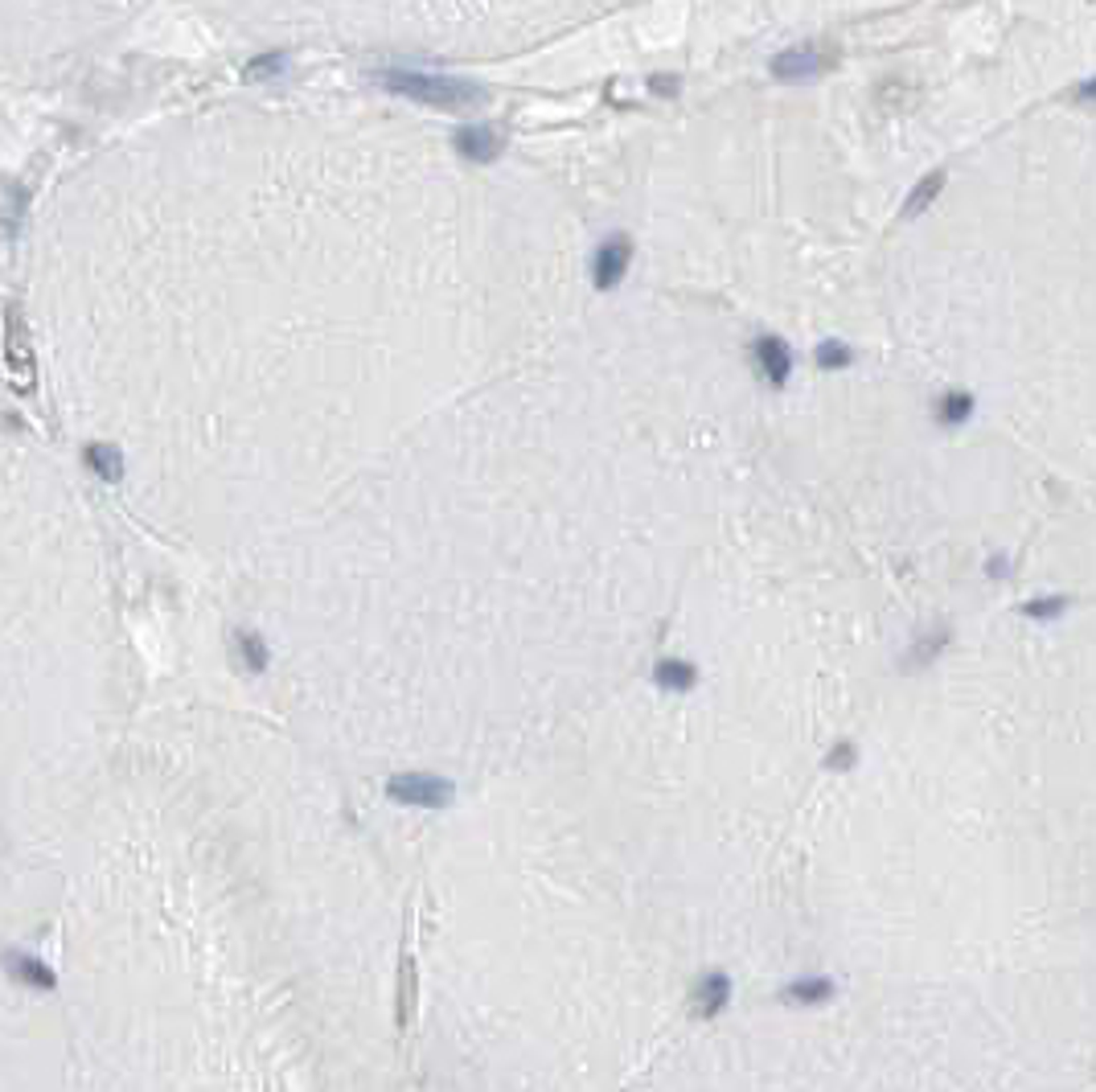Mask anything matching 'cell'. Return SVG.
I'll use <instances>...</instances> for the list:
<instances>
[{
    "label": "cell",
    "mask_w": 1096,
    "mask_h": 1092,
    "mask_svg": "<svg viewBox=\"0 0 1096 1092\" xmlns=\"http://www.w3.org/2000/svg\"><path fill=\"white\" fill-rule=\"evenodd\" d=\"M378 86L398 95V99L427 103V108H444V111H460V108H477V103H485V91L477 82L448 78V75H423V71H382Z\"/></svg>",
    "instance_id": "obj_1"
},
{
    "label": "cell",
    "mask_w": 1096,
    "mask_h": 1092,
    "mask_svg": "<svg viewBox=\"0 0 1096 1092\" xmlns=\"http://www.w3.org/2000/svg\"><path fill=\"white\" fill-rule=\"evenodd\" d=\"M830 58L822 54L817 46H793V49H780V54L768 62V71L776 82H809L817 75H826Z\"/></svg>",
    "instance_id": "obj_2"
},
{
    "label": "cell",
    "mask_w": 1096,
    "mask_h": 1092,
    "mask_svg": "<svg viewBox=\"0 0 1096 1092\" xmlns=\"http://www.w3.org/2000/svg\"><path fill=\"white\" fill-rule=\"evenodd\" d=\"M633 264V242L624 234H612L600 242L596 259H591V275H596V288H616L624 280V271Z\"/></svg>",
    "instance_id": "obj_3"
},
{
    "label": "cell",
    "mask_w": 1096,
    "mask_h": 1092,
    "mask_svg": "<svg viewBox=\"0 0 1096 1092\" xmlns=\"http://www.w3.org/2000/svg\"><path fill=\"white\" fill-rule=\"evenodd\" d=\"M752 361H756V370L768 378L772 387H785L789 383V374H793V350H789V341H780L776 333H764V337H756V345H752Z\"/></svg>",
    "instance_id": "obj_4"
},
{
    "label": "cell",
    "mask_w": 1096,
    "mask_h": 1092,
    "mask_svg": "<svg viewBox=\"0 0 1096 1092\" xmlns=\"http://www.w3.org/2000/svg\"><path fill=\"white\" fill-rule=\"evenodd\" d=\"M387 793L403 805H444V801H452V789L436 776H398L387 785Z\"/></svg>",
    "instance_id": "obj_5"
},
{
    "label": "cell",
    "mask_w": 1096,
    "mask_h": 1092,
    "mask_svg": "<svg viewBox=\"0 0 1096 1092\" xmlns=\"http://www.w3.org/2000/svg\"><path fill=\"white\" fill-rule=\"evenodd\" d=\"M727 1002H731V978L715 969V974H706L699 982V990H694V1018H715V1014L727 1011Z\"/></svg>",
    "instance_id": "obj_6"
},
{
    "label": "cell",
    "mask_w": 1096,
    "mask_h": 1092,
    "mask_svg": "<svg viewBox=\"0 0 1096 1092\" xmlns=\"http://www.w3.org/2000/svg\"><path fill=\"white\" fill-rule=\"evenodd\" d=\"M456 152L473 165H489L501 152V136L493 128H460L456 132Z\"/></svg>",
    "instance_id": "obj_7"
},
{
    "label": "cell",
    "mask_w": 1096,
    "mask_h": 1092,
    "mask_svg": "<svg viewBox=\"0 0 1096 1092\" xmlns=\"http://www.w3.org/2000/svg\"><path fill=\"white\" fill-rule=\"evenodd\" d=\"M941 189H945V169H936V172H928V177H920V185L908 194V202H903V218H920L928 210V205L941 198Z\"/></svg>",
    "instance_id": "obj_8"
},
{
    "label": "cell",
    "mask_w": 1096,
    "mask_h": 1092,
    "mask_svg": "<svg viewBox=\"0 0 1096 1092\" xmlns=\"http://www.w3.org/2000/svg\"><path fill=\"white\" fill-rule=\"evenodd\" d=\"M833 998V982L830 978H801L785 985V1002H793V1007H817V1002Z\"/></svg>",
    "instance_id": "obj_9"
},
{
    "label": "cell",
    "mask_w": 1096,
    "mask_h": 1092,
    "mask_svg": "<svg viewBox=\"0 0 1096 1092\" xmlns=\"http://www.w3.org/2000/svg\"><path fill=\"white\" fill-rule=\"evenodd\" d=\"M969 411H973V398L965 390H949V394H941V403H936V423L953 431L969 420Z\"/></svg>",
    "instance_id": "obj_10"
},
{
    "label": "cell",
    "mask_w": 1096,
    "mask_h": 1092,
    "mask_svg": "<svg viewBox=\"0 0 1096 1092\" xmlns=\"http://www.w3.org/2000/svg\"><path fill=\"white\" fill-rule=\"evenodd\" d=\"M694 682H699V670H694L690 662H677V657H670V662H657V686H666V690H694Z\"/></svg>",
    "instance_id": "obj_11"
},
{
    "label": "cell",
    "mask_w": 1096,
    "mask_h": 1092,
    "mask_svg": "<svg viewBox=\"0 0 1096 1092\" xmlns=\"http://www.w3.org/2000/svg\"><path fill=\"white\" fill-rule=\"evenodd\" d=\"M813 361H817V366H822L826 374H830V370L838 374V370L855 366V350H850L846 341H822V345H817V354H813Z\"/></svg>",
    "instance_id": "obj_12"
},
{
    "label": "cell",
    "mask_w": 1096,
    "mask_h": 1092,
    "mask_svg": "<svg viewBox=\"0 0 1096 1092\" xmlns=\"http://www.w3.org/2000/svg\"><path fill=\"white\" fill-rule=\"evenodd\" d=\"M1064 608H1068L1064 596H1039V600H1026V604H1022V612L1031 616V620H1055V616H1064Z\"/></svg>",
    "instance_id": "obj_13"
},
{
    "label": "cell",
    "mask_w": 1096,
    "mask_h": 1092,
    "mask_svg": "<svg viewBox=\"0 0 1096 1092\" xmlns=\"http://www.w3.org/2000/svg\"><path fill=\"white\" fill-rule=\"evenodd\" d=\"M945 645H949V633H936V640H920V645L908 653V666H928Z\"/></svg>",
    "instance_id": "obj_14"
},
{
    "label": "cell",
    "mask_w": 1096,
    "mask_h": 1092,
    "mask_svg": "<svg viewBox=\"0 0 1096 1092\" xmlns=\"http://www.w3.org/2000/svg\"><path fill=\"white\" fill-rule=\"evenodd\" d=\"M238 649H242V662H247V670H264V666H267V649L259 645V637L242 633V637H238Z\"/></svg>",
    "instance_id": "obj_15"
},
{
    "label": "cell",
    "mask_w": 1096,
    "mask_h": 1092,
    "mask_svg": "<svg viewBox=\"0 0 1096 1092\" xmlns=\"http://www.w3.org/2000/svg\"><path fill=\"white\" fill-rule=\"evenodd\" d=\"M16 974H21L25 982H33V985H42V990H49V985H54V978H49L46 969H42V961H29V957H16Z\"/></svg>",
    "instance_id": "obj_16"
},
{
    "label": "cell",
    "mask_w": 1096,
    "mask_h": 1092,
    "mask_svg": "<svg viewBox=\"0 0 1096 1092\" xmlns=\"http://www.w3.org/2000/svg\"><path fill=\"white\" fill-rule=\"evenodd\" d=\"M855 760H859V748H855V743H838V748L830 752L826 764H830V768H838V772H846V768H855Z\"/></svg>",
    "instance_id": "obj_17"
},
{
    "label": "cell",
    "mask_w": 1096,
    "mask_h": 1092,
    "mask_svg": "<svg viewBox=\"0 0 1096 1092\" xmlns=\"http://www.w3.org/2000/svg\"><path fill=\"white\" fill-rule=\"evenodd\" d=\"M86 460H91L95 468H99V464L108 468V473H103V477H119V456L111 452V448H91V452H86Z\"/></svg>",
    "instance_id": "obj_18"
},
{
    "label": "cell",
    "mask_w": 1096,
    "mask_h": 1092,
    "mask_svg": "<svg viewBox=\"0 0 1096 1092\" xmlns=\"http://www.w3.org/2000/svg\"><path fill=\"white\" fill-rule=\"evenodd\" d=\"M284 71V54H267V58H255L251 62V78H264V75H280Z\"/></svg>",
    "instance_id": "obj_19"
},
{
    "label": "cell",
    "mask_w": 1096,
    "mask_h": 1092,
    "mask_svg": "<svg viewBox=\"0 0 1096 1092\" xmlns=\"http://www.w3.org/2000/svg\"><path fill=\"white\" fill-rule=\"evenodd\" d=\"M1076 103H1088V108H1096V78H1084L1080 86H1076Z\"/></svg>",
    "instance_id": "obj_20"
},
{
    "label": "cell",
    "mask_w": 1096,
    "mask_h": 1092,
    "mask_svg": "<svg viewBox=\"0 0 1096 1092\" xmlns=\"http://www.w3.org/2000/svg\"><path fill=\"white\" fill-rule=\"evenodd\" d=\"M649 86L657 95H677V78H666V75H657V78H649Z\"/></svg>",
    "instance_id": "obj_21"
}]
</instances>
